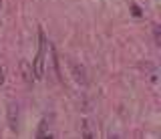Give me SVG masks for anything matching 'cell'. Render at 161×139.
Returning <instances> with one entry per match:
<instances>
[{
    "mask_svg": "<svg viewBox=\"0 0 161 139\" xmlns=\"http://www.w3.org/2000/svg\"><path fill=\"white\" fill-rule=\"evenodd\" d=\"M38 53H36V58L32 63V75L34 79H42L44 77V54H47V38H44V32L38 31Z\"/></svg>",
    "mask_w": 161,
    "mask_h": 139,
    "instance_id": "obj_1",
    "label": "cell"
},
{
    "mask_svg": "<svg viewBox=\"0 0 161 139\" xmlns=\"http://www.w3.org/2000/svg\"><path fill=\"white\" fill-rule=\"evenodd\" d=\"M16 115H18V107L14 103H10L8 105V121H10V127L12 129H16Z\"/></svg>",
    "mask_w": 161,
    "mask_h": 139,
    "instance_id": "obj_2",
    "label": "cell"
},
{
    "mask_svg": "<svg viewBox=\"0 0 161 139\" xmlns=\"http://www.w3.org/2000/svg\"><path fill=\"white\" fill-rule=\"evenodd\" d=\"M73 75H75V79H77V83H80V85H87V77H85L83 67H79V64H73Z\"/></svg>",
    "mask_w": 161,
    "mask_h": 139,
    "instance_id": "obj_3",
    "label": "cell"
},
{
    "mask_svg": "<svg viewBox=\"0 0 161 139\" xmlns=\"http://www.w3.org/2000/svg\"><path fill=\"white\" fill-rule=\"evenodd\" d=\"M20 69H22V77H24V81H26L28 85H30V83H32V69H30V64H28L26 61H22V63H20Z\"/></svg>",
    "mask_w": 161,
    "mask_h": 139,
    "instance_id": "obj_4",
    "label": "cell"
},
{
    "mask_svg": "<svg viewBox=\"0 0 161 139\" xmlns=\"http://www.w3.org/2000/svg\"><path fill=\"white\" fill-rule=\"evenodd\" d=\"M153 32H155V42L159 44V42H161V34H159V26H155V28H153Z\"/></svg>",
    "mask_w": 161,
    "mask_h": 139,
    "instance_id": "obj_5",
    "label": "cell"
},
{
    "mask_svg": "<svg viewBox=\"0 0 161 139\" xmlns=\"http://www.w3.org/2000/svg\"><path fill=\"white\" fill-rule=\"evenodd\" d=\"M131 10H133L135 16H141V10H139V6H137V4H133V8H131Z\"/></svg>",
    "mask_w": 161,
    "mask_h": 139,
    "instance_id": "obj_6",
    "label": "cell"
},
{
    "mask_svg": "<svg viewBox=\"0 0 161 139\" xmlns=\"http://www.w3.org/2000/svg\"><path fill=\"white\" fill-rule=\"evenodd\" d=\"M4 83V73H2V67H0V85Z\"/></svg>",
    "mask_w": 161,
    "mask_h": 139,
    "instance_id": "obj_7",
    "label": "cell"
}]
</instances>
